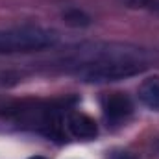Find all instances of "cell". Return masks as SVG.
<instances>
[{"label": "cell", "mask_w": 159, "mask_h": 159, "mask_svg": "<svg viewBox=\"0 0 159 159\" xmlns=\"http://www.w3.org/2000/svg\"><path fill=\"white\" fill-rule=\"evenodd\" d=\"M65 126L67 129L70 131L72 137L81 139V141H91L98 135V128H96V122L91 119L89 115L85 113H80V111H72L67 115L65 119Z\"/></svg>", "instance_id": "3957f363"}, {"label": "cell", "mask_w": 159, "mask_h": 159, "mask_svg": "<svg viewBox=\"0 0 159 159\" xmlns=\"http://www.w3.org/2000/svg\"><path fill=\"white\" fill-rule=\"evenodd\" d=\"M102 111L109 124H122L131 117L133 104L124 93H109L102 98Z\"/></svg>", "instance_id": "7a4b0ae2"}, {"label": "cell", "mask_w": 159, "mask_h": 159, "mask_svg": "<svg viewBox=\"0 0 159 159\" xmlns=\"http://www.w3.org/2000/svg\"><path fill=\"white\" fill-rule=\"evenodd\" d=\"M59 43L56 30L39 26H22L0 30V54H26L54 48Z\"/></svg>", "instance_id": "6da1fadb"}, {"label": "cell", "mask_w": 159, "mask_h": 159, "mask_svg": "<svg viewBox=\"0 0 159 159\" xmlns=\"http://www.w3.org/2000/svg\"><path fill=\"white\" fill-rule=\"evenodd\" d=\"M109 159H135V156L129 152H124V150H117L109 156Z\"/></svg>", "instance_id": "52a82bcc"}, {"label": "cell", "mask_w": 159, "mask_h": 159, "mask_svg": "<svg viewBox=\"0 0 159 159\" xmlns=\"http://www.w3.org/2000/svg\"><path fill=\"white\" fill-rule=\"evenodd\" d=\"M124 2L133 7H144V9L159 15V0H124Z\"/></svg>", "instance_id": "8992f818"}, {"label": "cell", "mask_w": 159, "mask_h": 159, "mask_svg": "<svg viewBox=\"0 0 159 159\" xmlns=\"http://www.w3.org/2000/svg\"><path fill=\"white\" fill-rule=\"evenodd\" d=\"M30 159H46V157H43V156H34V157H30Z\"/></svg>", "instance_id": "ba28073f"}, {"label": "cell", "mask_w": 159, "mask_h": 159, "mask_svg": "<svg viewBox=\"0 0 159 159\" xmlns=\"http://www.w3.org/2000/svg\"><path fill=\"white\" fill-rule=\"evenodd\" d=\"M139 100L152 111H159V76H150L139 85Z\"/></svg>", "instance_id": "277c9868"}, {"label": "cell", "mask_w": 159, "mask_h": 159, "mask_svg": "<svg viewBox=\"0 0 159 159\" xmlns=\"http://www.w3.org/2000/svg\"><path fill=\"white\" fill-rule=\"evenodd\" d=\"M63 22L69 24V26H72V28H83V26H89L91 24V19L81 9L72 7V9H69V11L63 13Z\"/></svg>", "instance_id": "5b68a950"}]
</instances>
